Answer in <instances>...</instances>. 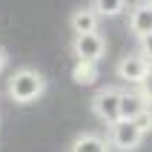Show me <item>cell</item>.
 Listing matches in <instances>:
<instances>
[{"label": "cell", "instance_id": "12", "mask_svg": "<svg viewBox=\"0 0 152 152\" xmlns=\"http://www.w3.org/2000/svg\"><path fill=\"white\" fill-rule=\"evenodd\" d=\"M132 124H135V126L141 129L144 135H149V132H152V106H146V109L141 112V115H138V118L132 121Z\"/></svg>", "mask_w": 152, "mask_h": 152}, {"label": "cell", "instance_id": "5", "mask_svg": "<svg viewBox=\"0 0 152 152\" xmlns=\"http://www.w3.org/2000/svg\"><path fill=\"white\" fill-rule=\"evenodd\" d=\"M149 63H146L138 52H132V55H124V58L118 60V66H115V75L124 80L126 86H141L144 83V77L149 75Z\"/></svg>", "mask_w": 152, "mask_h": 152}, {"label": "cell", "instance_id": "6", "mask_svg": "<svg viewBox=\"0 0 152 152\" xmlns=\"http://www.w3.org/2000/svg\"><path fill=\"white\" fill-rule=\"evenodd\" d=\"M126 26H129V32L135 34L138 40L146 37V34H152V3L149 0H141L138 6H132Z\"/></svg>", "mask_w": 152, "mask_h": 152}, {"label": "cell", "instance_id": "13", "mask_svg": "<svg viewBox=\"0 0 152 152\" xmlns=\"http://www.w3.org/2000/svg\"><path fill=\"white\" fill-rule=\"evenodd\" d=\"M138 55H141V58L152 66V34H146V37L138 40Z\"/></svg>", "mask_w": 152, "mask_h": 152}, {"label": "cell", "instance_id": "7", "mask_svg": "<svg viewBox=\"0 0 152 152\" xmlns=\"http://www.w3.org/2000/svg\"><path fill=\"white\" fill-rule=\"evenodd\" d=\"M146 106H149V103H146V98L141 95L138 86H126V89H121V118H124V121H135Z\"/></svg>", "mask_w": 152, "mask_h": 152}, {"label": "cell", "instance_id": "1", "mask_svg": "<svg viewBox=\"0 0 152 152\" xmlns=\"http://www.w3.org/2000/svg\"><path fill=\"white\" fill-rule=\"evenodd\" d=\"M43 92H46V77H43L37 69H32V66L15 69V72L9 75V80H6V95L15 103H23V106L40 101Z\"/></svg>", "mask_w": 152, "mask_h": 152}, {"label": "cell", "instance_id": "4", "mask_svg": "<svg viewBox=\"0 0 152 152\" xmlns=\"http://www.w3.org/2000/svg\"><path fill=\"white\" fill-rule=\"evenodd\" d=\"M72 55H75V60L101 63V58L106 55V37H103L101 32L75 34V40H72Z\"/></svg>", "mask_w": 152, "mask_h": 152}, {"label": "cell", "instance_id": "10", "mask_svg": "<svg viewBox=\"0 0 152 152\" xmlns=\"http://www.w3.org/2000/svg\"><path fill=\"white\" fill-rule=\"evenodd\" d=\"M72 80L80 86H92L98 80V63H89V60H75L72 66Z\"/></svg>", "mask_w": 152, "mask_h": 152}, {"label": "cell", "instance_id": "16", "mask_svg": "<svg viewBox=\"0 0 152 152\" xmlns=\"http://www.w3.org/2000/svg\"><path fill=\"white\" fill-rule=\"evenodd\" d=\"M149 3H152V0H149Z\"/></svg>", "mask_w": 152, "mask_h": 152}, {"label": "cell", "instance_id": "15", "mask_svg": "<svg viewBox=\"0 0 152 152\" xmlns=\"http://www.w3.org/2000/svg\"><path fill=\"white\" fill-rule=\"evenodd\" d=\"M6 66H9V55H6V49L0 46V72H3Z\"/></svg>", "mask_w": 152, "mask_h": 152}, {"label": "cell", "instance_id": "8", "mask_svg": "<svg viewBox=\"0 0 152 152\" xmlns=\"http://www.w3.org/2000/svg\"><path fill=\"white\" fill-rule=\"evenodd\" d=\"M98 23L101 17L92 6H83V9H75L72 17H69V29L75 34H89V32H98Z\"/></svg>", "mask_w": 152, "mask_h": 152}, {"label": "cell", "instance_id": "9", "mask_svg": "<svg viewBox=\"0 0 152 152\" xmlns=\"http://www.w3.org/2000/svg\"><path fill=\"white\" fill-rule=\"evenodd\" d=\"M69 152H112V146H109V141L103 135H98V132H80V135L72 141Z\"/></svg>", "mask_w": 152, "mask_h": 152}, {"label": "cell", "instance_id": "2", "mask_svg": "<svg viewBox=\"0 0 152 152\" xmlns=\"http://www.w3.org/2000/svg\"><path fill=\"white\" fill-rule=\"evenodd\" d=\"M92 115L98 121H103L106 126L121 121V89L118 86H103L98 89L92 98Z\"/></svg>", "mask_w": 152, "mask_h": 152}, {"label": "cell", "instance_id": "3", "mask_svg": "<svg viewBox=\"0 0 152 152\" xmlns=\"http://www.w3.org/2000/svg\"><path fill=\"white\" fill-rule=\"evenodd\" d=\"M106 141H109L112 149L118 152H135L138 146L144 144V132L132 124V121H115V124H109V135H106Z\"/></svg>", "mask_w": 152, "mask_h": 152}, {"label": "cell", "instance_id": "14", "mask_svg": "<svg viewBox=\"0 0 152 152\" xmlns=\"http://www.w3.org/2000/svg\"><path fill=\"white\" fill-rule=\"evenodd\" d=\"M138 89H141V95H144V98H146V103H149V106H152V69H149V75L144 77V83L138 86Z\"/></svg>", "mask_w": 152, "mask_h": 152}, {"label": "cell", "instance_id": "11", "mask_svg": "<svg viewBox=\"0 0 152 152\" xmlns=\"http://www.w3.org/2000/svg\"><path fill=\"white\" fill-rule=\"evenodd\" d=\"M92 9L98 12V17H118L126 9V0H92Z\"/></svg>", "mask_w": 152, "mask_h": 152}]
</instances>
